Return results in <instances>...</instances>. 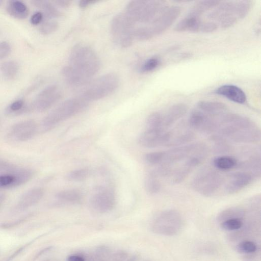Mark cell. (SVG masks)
I'll list each match as a JSON object with an SVG mask.
<instances>
[{
    "label": "cell",
    "mask_w": 261,
    "mask_h": 261,
    "mask_svg": "<svg viewBox=\"0 0 261 261\" xmlns=\"http://www.w3.org/2000/svg\"><path fill=\"white\" fill-rule=\"evenodd\" d=\"M100 66L95 51L87 45L79 44L71 49L68 64L63 68L62 74L69 85L83 86L98 71Z\"/></svg>",
    "instance_id": "1"
},
{
    "label": "cell",
    "mask_w": 261,
    "mask_h": 261,
    "mask_svg": "<svg viewBox=\"0 0 261 261\" xmlns=\"http://www.w3.org/2000/svg\"><path fill=\"white\" fill-rule=\"evenodd\" d=\"M216 129L219 135L237 142L254 143L260 138V130L249 118L224 112L216 116Z\"/></svg>",
    "instance_id": "2"
},
{
    "label": "cell",
    "mask_w": 261,
    "mask_h": 261,
    "mask_svg": "<svg viewBox=\"0 0 261 261\" xmlns=\"http://www.w3.org/2000/svg\"><path fill=\"white\" fill-rule=\"evenodd\" d=\"M165 6L161 1H132L126 5L124 13L131 22L134 31L137 28L147 27Z\"/></svg>",
    "instance_id": "3"
},
{
    "label": "cell",
    "mask_w": 261,
    "mask_h": 261,
    "mask_svg": "<svg viewBox=\"0 0 261 261\" xmlns=\"http://www.w3.org/2000/svg\"><path fill=\"white\" fill-rule=\"evenodd\" d=\"M119 84L118 76L114 73H108L89 83L80 96L88 102L97 100L113 93Z\"/></svg>",
    "instance_id": "4"
},
{
    "label": "cell",
    "mask_w": 261,
    "mask_h": 261,
    "mask_svg": "<svg viewBox=\"0 0 261 261\" xmlns=\"http://www.w3.org/2000/svg\"><path fill=\"white\" fill-rule=\"evenodd\" d=\"M88 102L81 96L68 99L52 110L43 119L42 124L46 130L84 110Z\"/></svg>",
    "instance_id": "5"
},
{
    "label": "cell",
    "mask_w": 261,
    "mask_h": 261,
    "mask_svg": "<svg viewBox=\"0 0 261 261\" xmlns=\"http://www.w3.org/2000/svg\"><path fill=\"white\" fill-rule=\"evenodd\" d=\"M184 225L181 214L174 210H167L159 213L151 224V229L155 233L165 236L178 234Z\"/></svg>",
    "instance_id": "6"
},
{
    "label": "cell",
    "mask_w": 261,
    "mask_h": 261,
    "mask_svg": "<svg viewBox=\"0 0 261 261\" xmlns=\"http://www.w3.org/2000/svg\"><path fill=\"white\" fill-rule=\"evenodd\" d=\"M223 182V178L218 172L206 168L196 175L191 182V187L197 193L208 197L216 193Z\"/></svg>",
    "instance_id": "7"
},
{
    "label": "cell",
    "mask_w": 261,
    "mask_h": 261,
    "mask_svg": "<svg viewBox=\"0 0 261 261\" xmlns=\"http://www.w3.org/2000/svg\"><path fill=\"white\" fill-rule=\"evenodd\" d=\"M110 30L113 41L122 48L129 46L135 39L132 24L124 12L119 13L113 18Z\"/></svg>",
    "instance_id": "8"
},
{
    "label": "cell",
    "mask_w": 261,
    "mask_h": 261,
    "mask_svg": "<svg viewBox=\"0 0 261 261\" xmlns=\"http://www.w3.org/2000/svg\"><path fill=\"white\" fill-rule=\"evenodd\" d=\"M180 7L165 6L152 22L144 29L152 38L166 31L175 22L180 14Z\"/></svg>",
    "instance_id": "9"
},
{
    "label": "cell",
    "mask_w": 261,
    "mask_h": 261,
    "mask_svg": "<svg viewBox=\"0 0 261 261\" xmlns=\"http://www.w3.org/2000/svg\"><path fill=\"white\" fill-rule=\"evenodd\" d=\"M61 94V90L58 86L49 85L36 95L32 107L38 112L45 111L60 99Z\"/></svg>",
    "instance_id": "10"
},
{
    "label": "cell",
    "mask_w": 261,
    "mask_h": 261,
    "mask_svg": "<svg viewBox=\"0 0 261 261\" xmlns=\"http://www.w3.org/2000/svg\"><path fill=\"white\" fill-rule=\"evenodd\" d=\"M189 124L191 128L201 133L211 134L216 132L215 116L209 115L198 109L191 111Z\"/></svg>",
    "instance_id": "11"
},
{
    "label": "cell",
    "mask_w": 261,
    "mask_h": 261,
    "mask_svg": "<svg viewBox=\"0 0 261 261\" xmlns=\"http://www.w3.org/2000/svg\"><path fill=\"white\" fill-rule=\"evenodd\" d=\"M170 139V132L165 129H146L138 139L139 144L146 148H155L167 144Z\"/></svg>",
    "instance_id": "12"
},
{
    "label": "cell",
    "mask_w": 261,
    "mask_h": 261,
    "mask_svg": "<svg viewBox=\"0 0 261 261\" xmlns=\"http://www.w3.org/2000/svg\"><path fill=\"white\" fill-rule=\"evenodd\" d=\"M91 204L93 208L100 213L111 211L115 204V196L112 190L101 188L92 196Z\"/></svg>",
    "instance_id": "13"
},
{
    "label": "cell",
    "mask_w": 261,
    "mask_h": 261,
    "mask_svg": "<svg viewBox=\"0 0 261 261\" xmlns=\"http://www.w3.org/2000/svg\"><path fill=\"white\" fill-rule=\"evenodd\" d=\"M250 173L240 171L231 173L225 186L227 193L232 194L237 193L249 185L255 179Z\"/></svg>",
    "instance_id": "14"
},
{
    "label": "cell",
    "mask_w": 261,
    "mask_h": 261,
    "mask_svg": "<svg viewBox=\"0 0 261 261\" xmlns=\"http://www.w3.org/2000/svg\"><path fill=\"white\" fill-rule=\"evenodd\" d=\"M215 92L217 95L225 97L230 101L239 104H244L247 100L245 93L241 88L236 85H222L216 89Z\"/></svg>",
    "instance_id": "15"
},
{
    "label": "cell",
    "mask_w": 261,
    "mask_h": 261,
    "mask_svg": "<svg viewBox=\"0 0 261 261\" xmlns=\"http://www.w3.org/2000/svg\"><path fill=\"white\" fill-rule=\"evenodd\" d=\"M235 2L236 1L221 2L218 6L215 7V8L207 14V18L211 21L214 22L217 21L218 23L229 16L233 15L236 16L235 14Z\"/></svg>",
    "instance_id": "16"
},
{
    "label": "cell",
    "mask_w": 261,
    "mask_h": 261,
    "mask_svg": "<svg viewBox=\"0 0 261 261\" xmlns=\"http://www.w3.org/2000/svg\"><path fill=\"white\" fill-rule=\"evenodd\" d=\"M188 109V106L183 103H178L171 106L165 114H163V128L165 129L170 127L184 116Z\"/></svg>",
    "instance_id": "17"
},
{
    "label": "cell",
    "mask_w": 261,
    "mask_h": 261,
    "mask_svg": "<svg viewBox=\"0 0 261 261\" xmlns=\"http://www.w3.org/2000/svg\"><path fill=\"white\" fill-rule=\"evenodd\" d=\"M12 133L19 140L25 141L33 137L36 132V124L33 121L28 120L13 126Z\"/></svg>",
    "instance_id": "18"
},
{
    "label": "cell",
    "mask_w": 261,
    "mask_h": 261,
    "mask_svg": "<svg viewBox=\"0 0 261 261\" xmlns=\"http://www.w3.org/2000/svg\"><path fill=\"white\" fill-rule=\"evenodd\" d=\"M202 22L200 17L189 14L176 24L174 30L180 32H199Z\"/></svg>",
    "instance_id": "19"
},
{
    "label": "cell",
    "mask_w": 261,
    "mask_h": 261,
    "mask_svg": "<svg viewBox=\"0 0 261 261\" xmlns=\"http://www.w3.org/2000/svg\"><path fill=\"white\" fill-rule=\"evenodd\" d=\"M169 132L170 139L166 146H182L195 138V134L189 129H180Z\"/></svg>",
    "instance_id": "20"
},
{
    "label": "cell",
    "mask_w": 261,
    "mask_h": 261,
    "mask_svg": "<svg viewBox=\"0 0 261 261\" xmlns=\"http://www.w3.org/2000/svg\"><path fill=\"white\" fill-rule=\"evenodd\" d=\"M197 108L211 116L219 115L225 112L227 110V107L225 104L216 101H200L197 103Z\"/></svg>",
    "instance_id": "21"
},
{
    "label": "cell",
    "mask_w": 261,
    "mask_h": 261,
    "mask_svg": "<svg viewBox=\"0 0 261 261\" xmlns=\"http://www.w3.org/2000/svg\"><path fill=\"white\" fill-rule=\"evenodd\" d=\"M6 9L8 13L10 16L18 19L26 18L29 14L27 6L20 1L12 0L9 1Z\"/></svg>",
    "instance_id": "22"
},
{
    "label": "cell",
    "mask_w": 261,
    "mask_h": 261,
    "mask_svg": "<svg viewBox=\"0 0 261 261\" xmlns=\"http://www.w3.org/2000/svg\"><path fill=\"white\" fill-rule=\"evenodd\" d=\"M31 3L35 7L42 10L41 12L47 20L57 18L61 16L60 11L50 2L44 0L32 1Z\"/></svg>",
    "instance_id": "23"
},
{
    "label": "cell",
    "mask_w": 261,
    "mask_h": 261,
    "mask_svg": "<svg viewBox=\"0 0 261 261\" xmlns=\"http://www.w3.org/2000/svg\"><path fill=\"white\" fill-rule=\"evenodd\" d=\"M214 167L221 171H228L238 166L237 160L229 155H220L216 157L213 162Z\"/></svg>",
    "instance_id": "24"
},
{
    "label": "cell",
    "mask_w": 261,
    "mask_h": 261,
    "mask_svg": "<svg viewBox=\"0 0 261 261\" xmlns=\"http://www.w3.org/2000/svg\"><path fill=\"white\" fill-rule=\"evenodd\" d=\"M220 2L212 0L198 1L193 6L189 14L200 17L204 12L216 7Z\"/></svg>",
    "instance_id": "25"
},
{
    "label": "cell",
    "mask_w": 261,
    "mask_h": 261,
    "mask_svg": "<svg viewBox=\"0 0 261 261\" xmlns=\"http://www.w3.org/2000/svg\"><path fill=\"white\" fill-rule=\"evenodd\" d=\"M19 70V65L15 61H7L2 63L0 66L2 75L9 80H13L17 76Z\"/></svg>",
    "instance_id": "26"
},
{
    "label": "cell",
    "mask_w": 261,
    "mask_h": 261,
    "mask_svg": "<svg viewBox=\"0 0 261 261\" xmlns=\"http://www.w3.org/2000/svg\"><path fill=\"white\" fill-rule=\"evenodd\" d=\"M43 195L42 189H36L29 191L21 197L19 205L22 207H28L37 203Z\"/></svg>",
    "instance_id": "27"
},
{
    "label": "cell",
    "mask_w": 261,
    "mask_h": 261,
    "mask_svg": "<svg viewBox=\"0 0 261 261\" xmlns=\"http://www.w3.org/2000/svg\"><path fill=\"white\" fill-rule=\"evenodd\" d=\"M61 201L69 203H79L82 199V194L77 190L68 189L61 191L56 195Z\"/></svg>",
    "instance_id": "28"
},
{
    "label": "cell",
    "mask_w": 261,
    "mask_h": 261,
    "mask_svg": "<svg viewBox=\"0 0 261 261\" xmlns=\"http://www.w3.org/2000/svg\"><path fill=\"white\" fill-rule=\"evenodd\" d=\"M158 175L155 171L148 173L145 179V188L147 192L151 194L158 193L161 187Z\"/></svg>",
    "instance_id": "29"
},
{
    "label": "cell",
    "mask_w": 261,
    "mask_h": 261,
    "mask_svg": "<svg viewBox=\"0 0 261 261\" xmlns=\"http://www.w3.org/2000/svg\"><path fill=\"white\" fill-rule=\"evenodd\" d=\"M211 141L214 143L213 148L215 153H225L231 149L230 145L226 139L219 135L212 136Z\"/></svg>",
    "instance_id": "30"
},
{
    "label": "cell",
    "mask_w": 261,
    "mask_h": 261,
    "mask_svg": "<svg viewBox=\"0 0 261 261\" xmlns=\"http://www.w3.org/2000/svg\"><path fill=\"white\" fill-rule=\"evenodd\" d=\"M245 215L243 209L239 207H231L222 211L218 216V219L221 222L228 219L240 218Z\"/></svg>",
    "instance_id": "31"
},
{
    "label": "cell",
    "mask_w": 261,
    "mask_h": 261,
    "mask_svg": "<svg viewBox=\"0 0 261 261\" xmlns=\"http://www.w3.org/2000/svg\"><path fill=\"white\" fill-rule=\"evenodd\" d=\"M147 129H159L163 128V114L154 112L151 113L146 120Z\"/></svg>",
    "instance_id": "32"
},
{
    "label": "cell",
    "mask_w": 261,
    "mask_h": 261,
    "mask_svg": "<svg viewBox=\"0 0 261 261\" xmlns=\"http://www.w3.org/2000/svg\"><path fill=\"white\" fill-rule=\"evenodd\" d=\"M252 4L250 0H241L235 2V14L238 19H243L249 12Z\"/></svg>",
    "instance_id": "33"
},
{
    "label": "cell",
    "mask_w": 261,
    "mask_h": 261,
    "mask_svg": "<svg viewBox=\"0 0 261 261\" xmlns=\"http://www.w3.org/2000/svg\"><path fill=\"white\" fill-rule=\"evenodd\" d=\"M243 225L242 219L233 218L226 220L221 223V227L222 229L232 231L240 229Z\"/></svg>",
    "instance_id": "34"
},
{
    "label": "cell",
    "mask_w": 261,
    "mask_h": 261,
    "mask_svg": "<svg viewBox=\"0 0 261 261\" xmlns=\"http://www.w3.org/2000/svg\"><path fill=\"white\" fill-rule=\"evenodd\" d=\"M236 249L240 253H253L257 250V246L254 242L246 240L239 243L236 246Z\"/></svg>",
    "instance_id": "35"
},
{
    "label": "cell",
    "mask_w": 261,
    "mask_h": 261,
    "mask_svg": "<svg viewBox=\"0 0 261 261\" xmlns=\"http://www.w3.org/2000/svg\"><path fill=\"white\" fill-rule=\"evenodd\" d=\"M90 174L87 169L82 168L70 171L67 175V178L71 181H82L85 179Z\"/></svg>",
    "instance_id": "36"
},
{
    "label": "cell",
    "mask_w": 261,
    "mask_h": 261,
    "mask_svg": "<svg viewBox=\"0 0 261 261\" xmlns=\"http://www.w3.org/2000/svg\"><path fill=\"white\" fill-rule=\"evenodd\" d=\"M58 27L59 24L57 21L49 19L42 23L39 27V31L43 35H49L55 32Z\"/></svg>",
    "instance_id": "37"
},
{
    "label": "cell",
    "mask_w": 261,
    "mask_h": 261,
    "mask_svg": "<svg viewBox=\"0 0 261 261\" xmlns=\"http://www.w3.org/2000/svg\"><path fill=\"white\" fill-rule=\"evenodd\" d=\"M160 64V60L158 57H151L146 60L142 65L140 71L147 73L153 71Z\"/></svg>",
    "instance_id": "38"
},
{
    "label": "cell",
    "mask_w": 261,
    "mask_h": 261,
    "mask_svg": "<svg viewBox=\"0 0 261 261\" xmlns=\"http://www.w3.org/2000/svg\"><path fill=\"white\" fill-rule=\"evenodd\" d=\"M163 151H155L147 153L145 155L146 161L151 165H160L163 160Z\"/></svg>",
    "instance_id": "39"
},
{
    "label": "cell",
    "mask_w": 261,
    "mask_h": 261,
    "mask_svg": "<svg viewBox=\"0 0 261 261\" xmlns=\"http://www.w3.org/2000/svg\"><path fill=\"white\" fill-rule=\"evenodd\" d=\"M218 24L213 21L202 22L200 28V32L202 33H212L218 28Z\"/></svg>",
    "instance_id": "40"
},
{
    "label": "cell",
    "mask_w": 261,
    "mask_h": 261,
    "mask_svg": "<svg viewBox=\"0 0 261 261\" xmlns=\"http://www.w3.org/2000/svg\"><path fill=\"white\" fill-rule=\"evenodd\" d=\"M238 18L234 16L226 17L217 23L219 27L222 29H228L234 25L238 21Z\"/></svg>",
    "instance_id": "41"
},
{
    "label": "cell",
    "mask_w": 261,
    "mask_h": 261,
    "mask_svg": "<svg viewBox=\"0 0 261 261\" xmlns=\"http://www.w3.org/2000/svg\"><path fill=\"white\" fill-rule=\"evenodd\" d=\"M15 181L14 174H5L0 176V188L13 187Z\"/></svg>",
    "instance_id": "42"
},
{
    "label": "cell",
    "mask_w": 261,
    "mask_h": 261,
    "mask_svg": "<svg viewBox=\"0 0 261 261\" xmlns=\"http://www.w3.org/2000/svg\"><path fill=\"white\" fill-rule=\"evenodd\" d=\"M24 101L23 99H18L13 102L9 107L10 112L20 113L24 111Z\"/></svg>",
    "instance_id": "43"
},
{
    "label": "cell",
    "mask_w": 261,
    "mask_h": 261,
    "mask_svg": "<svg viewBox=\"0 0 261 261\" xmlns=\"http://www.w3.org/2000/svg\"><path fill=\"white\" fill-rule=\"evenodd\" d=\"M11 47L7 41L0 42V60L7 57L10 54Z\"/></svg>",
    "instance_id": "44"
},
{
    "label": "cell",
    "mask_w": 261,
    "mask_h": 261,
    "mask_svg": "<svg viewBox=\"0 0 261 261\" xmlns=\"http://www.w3.org/2000/svg\"><path fill=\"white\" fill-rule=\"evenodd\" d=\"M43 18V14L41 12H37L32 15L30 22L32 24L37 25L42 21Z\"/></svg>",
    "instance_id": "45"
},
{
    "label": "cell",
    "mask_w": 261,
    "mask_h": 261,
    "mask_svg": "<svg viewBox=\"0 0 261 261\" xmlns=\"http://www.w3.org/2000/svg\"><path fill=\"white\" fill-rule=\"evenodd\" d=\"M67 261H84V258L81 253H76L68 256Z\"/></svg>",
    "instance_id": "46"
},
{
    "label": "cell",
    "mask_w": 261,
    "mask_h": 261,
    "mask_svg": "<svg viewBox=\"0 0 261 261\" xmlns=\"http://www.w3.org/2000/svg\"><path fill=\"white\" fill-rule=\"evenodd\" d=\"M97 1L96 0H82L79 1V5L81 8H86L88 6L96 3Z\"/></svg>",
    "instance_id": "47"
},
{
    "label": "cell",
    "mask_w": 261,
    "mask_h": 261,
    "mask_svg": "<svg viewBox=\"0 0 261 261\" xmlns=\"http://www.w3.org/2000/svg\"><path fill=\"white\" fill-rule=\"evenodd\" d=\"M54 2L57 4V5L61 7H65L70 5V1L65 0H58L55 1Z\"/></svg>",
    "instance_id": "48"
},
{
    "label": "cell",
    "mask_w": 261,
    "mask_h": 261,
    "mask_svg": "<svg viewBox=\"0 0 261 261\" xmlns=\"http://www.w3.org/2000/svg\"><path fill=\"white\" fill-rule=\"evenodd\" d=\"M138 258L139 257L137 255H134L125 261H137Z\"/></svg>",
    "instance_id": "49"
},
{
    "label": "cell",
    "mask_w": 261,
    "mask_h": 261,
    "mask_svg": "<svg viewBox=\"0 0 261 261\" xmlns=\"http://www.w3.org/2000/svg\"><path fill=\"white\" fill-rule=\"evenodd\" d=\"M3 3V1H0V6H1L2 5Z\"/></svg>",
    "instance_id": "50"
},
{
    "label": "cell",
    "mask_w": 261,
    "mask_h": 261,
    "mask_svg": "<svg viewBox=\"0 0 261 261\" xmlns=\"http://www.w3.org/2000/svg\"><path fill=\"white\" fill-rule=\"evenodd\" d=\"M145 261H149V260H145Z\"/></svg>",
    "instance_id": "51"
}]
</instances>
